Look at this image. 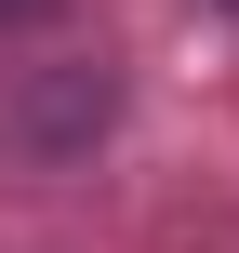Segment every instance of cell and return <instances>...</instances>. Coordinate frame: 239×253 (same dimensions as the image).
<instances>
[{"mask_svg":"<svg viewBox=\"0 0 239 253\" xmlns=\"http://www.w3.org/2000/svg\"><path fill=\"white\" fill-rule=\"evenodd\" d=\"M27 13H53V0H0V27H27Z\"/></svg>","mask_w":239,"mask_h":253,"instance_id":"obj_1","label":"cell"}]
</instances>
